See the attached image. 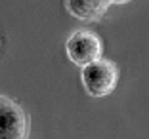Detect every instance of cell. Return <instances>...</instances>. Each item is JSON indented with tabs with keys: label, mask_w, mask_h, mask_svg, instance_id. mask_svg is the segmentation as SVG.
<instances>
[{
	"label": "cell",
	"mask_w": 149,
	"mask_h": 139,
	"mask_svg": "<svg viewBox=\"0 0 149 139\" xmlns=\"http://www.w3.org/2000/svg\"><path fill=\"white\" fill-rule=\"evenodd\" d=\"M80 80H82V86L90 97H94V99L107 97L117 90L118 67L113 61L101 57L100 61L90 63L80 69Z\"/></svg>",
	"instance_id": "cell-1"
},
{
	"label": "cell",
	"mask_w": 149,
	"mask_h": 139,
	"mask_svg": "<svg viewBox=\"0 0 149 139\" xmlns=\"http://www.w3.org/2000/svg\"><path fill=\"white\" fill-rule=\"evenodd\" d=\"M65 53L77 67H86L103 57V42L90 29H79L65 40Z\"/></svg>",
	"instance_id": "cell-2"
},
{
	"label": "cell",
	"mask_w": 149,
	"mask_h": 139,
	"mask_svg": "<svg viewBox=\"0 0 149 139\" xmlns=\"http://www.w3.org/2000/svg\"><path fill=\"white\" fill-rule=\"evenodd\" d=\"M29 116L23 107L8 97H0V139H27Z\"/></svg>",
	"instance_id": "cell-3"
},
{
	"label": "cell",
	"mask_w": 149,
	"mask_h": 139,
	"mask_svg": "<svg viewBox=\"0 0 149 139\" xmlns=\"http://www.w3.org/2000/svg\"><path fill=\"white\" fill-rule=\"evenodd\" d=\"M113 4H124V2H111V0H67L63 2L65 10L74 19L86 23L100 21Z\"/></svg>",
	"instance_id": "cell-4"
},
{
	"label": "cell",
	"mask_w": 149,
	"mask_h": 139,
	"mask_svg": "<svg viewBox=\"0 0 149 139\" xmlns=\"http://www.w3.org/2000/svg\"><path fill=\"white\" fill-rule=\"evenodd\" d=\"M0 44H2V40H0Z\"/></svg>",
	"instance_id": "cell-5"
}]
</instances>
